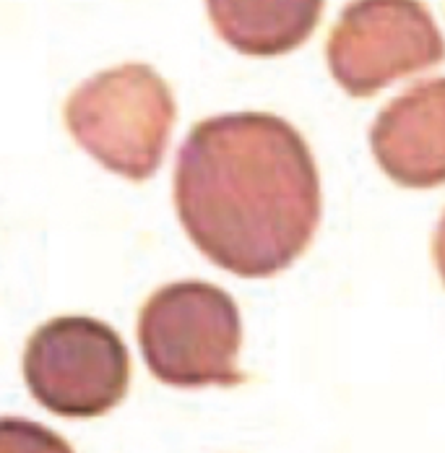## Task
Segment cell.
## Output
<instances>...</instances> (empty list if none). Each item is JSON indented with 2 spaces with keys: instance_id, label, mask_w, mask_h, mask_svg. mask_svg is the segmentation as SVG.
<instances>
[{
  "instance_id": "cell-1",
  "label": "cell",
  "mask_w": 445,
  "mask_h": 453,
  "mask_svg": "<svg viewBox=\"0 0 445 453\" xmlns=\"http://www.w3.org/2000/svg\"><path fill=\"white\" fill-rule=\"evenodd\" d=\"M175 206L193 245L224 272L266 279L292 266L320 222L305 138L268 112L198 123L180 146Z\"/></svg>"
},
{
  "instance_id": "cell-2",
  "label": "cell",
  "mask_w": 445,
  "mask_h": 453,
  "mask_svg": "<svg viewBox=\"0 0 445 453\" xmlns=\"http://www.w3.org/2000/svg\"><path fill=\"white\" fill-rule=\"evenodd\" d=\"M175 115L170 87L143 63L91 76L65 102V126L76 143L110 173L135 182L159 170Z\"/></svg>"
},
{
  "instance_id": "cell-3",
  "label": "cell",
  "mask_w": 445,
  "mask_h": 453,
  "mask_svg": "<svg viewBox=\"0 0 445 453\" xmlns=\"http://www.w3.org/2000/svg\"><path fill=\"white\" fill-rule=\"evenodd\" d=\"M138 344L151 375L175 388L240 386L242 320L234 300L206 281H175L141 308Z\"/></svg>"
},
{
  "instance_id": "cell-4",
  "label": "cell",
  "mask_w": 445,
  "mask_h": 453,
  "mask_svg": "<svg viewBox=\"0 0 445 453\" xmlns=\"http://www.w3.org/2000/svg\"><path fill=\"white\" fill-rule=\"evenodd\" d=\"M24 380L47 411L91 419L126 399L131 357L107 323L87 316L52 318L27 344Z\"/></svg>"
},
{
  "instance_id": "cell-5",
  "label": "cell",
  "mask_w": 445,
  "mask_h": 453,
  "mask_svg": "<svg viewBox=\"0 0 445 453\" xmlns=\"http://www.w3.org/2000/svg\"><path fill=\"white\" fill-rule=\"evenodd\" d=\"M328 68L352 96L375 91L438 65L445 42L419 0H355L328 37Z\"/></svg>"
},
{
  "instance_id": "cell-6",
  "label": "cell",
  "mask_w": 445,
  "mask_h": 453,
  "mask_svg": "<svg viewBox=\"0 0 445 453\" xmlns=\"http://www.w3.org/2000/svg\"><path fill=\"white\" fill-rule=\"evenodd\" d=\"M380 170L403 188L445 182V79L422 81L380 110L370 131Z\"/></svg>"
},
{
  "instance_id": "cell-7",
  "label": "cell",
  "mask_w": 445,
  "mask_h": 453,
  "mask_svg": "<svg viewBox=\"0 0 445 453\" xmlns=\"http://www.w3.org/2000/svg\"><path fill=\"white\" fill-rule=\"evenodd\" d=\"M326 0H206L209 19L229 47L276 58L308 42Z\"/></svg>"
},
{
  "instance_id": "cell-8",
  "label": "cell",
  "mask_w": 445,
  "mask_h": 453,
  "mask_svg": "<svg viewBox=\"0 0 445 453\" xmlns=\"http://www.w3.org/2000/svg\"><path fill=\"white\" fill-rule=\"evenodd\" d=\"M0 453H73V449L40 422L0 417Z\"/></svg>"
},
{
  "instance_id": "cell-9",
  "label": "cell",
  "mask_w": 445,
  "mask_h": 453,
  "mask_svg": "<svg viewBox=\"0 0 445 453\" xmlns=\"http://www.w3.org/2000/svg\"><path fill=\"white\" fill-rule=\"evenodd\" d=\"M435 264H438V272L443 276L445 284V214L438 225V232H435Z\"/></svg>"
}]
</instances>
